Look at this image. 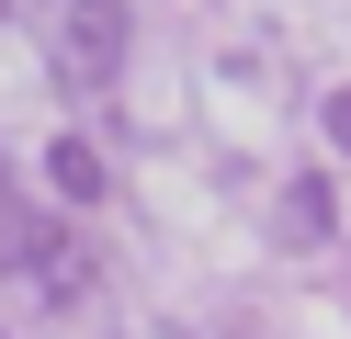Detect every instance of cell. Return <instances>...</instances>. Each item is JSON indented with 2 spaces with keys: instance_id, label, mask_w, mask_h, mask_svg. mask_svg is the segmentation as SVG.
I'll use <instances>...</instances> for the list:
<instances>
[{
  "instance_id": "obj_2",
  "label": "cell",
  "mask_w": 351,
  "mask_h": 339,
  "mask_svg": "<svg viewBox=\"0 0 351 339\" xmlns=\"http://www.w3.org/2000/svg\"><path fill=\"white\" fill-rule=\"evenodd\" d=\"M125 34H136L125 0H57V79H69V90H102L125 68Z\"/></svg>"
},
{
  "instance_id": "obj_5",
  "label": "cell",
  "mask_w": 351,
  "mask_h": 339,
  "mask_svg": "<svg viewBox=\"0 0 351 339\" xmlns=\"http://www.w3.org/2000/svg\"><path fill=\"white\" fill-rule=\"evenodd\" d=\"M317 125H328V147L351 158V90H328V113H317Z\"/></svg>"
},
{
  "instance_id": "obj_1",
  "label": "cell",
  "mask_w": 351,
  "mask_h": 339,
  "mask_svg": "<svg viewBox=\"0 0 351 339\" xmlns=\"http://www.w3.org/2000/svg\"><path fill=\"white\" fill-rule=\"evenodd\" d=\"M0 271H23L46 305H80V294H91V260H80V238H69L57 215H34L23 192H0Z\"/></svg>"
},
{
  "instance_id": "obj_4",
  "label": "cell",
  "mask_w": 351,
  "mask_h": 339,
  "mask_svg": "<svg viewBox=\"0 0 351 339\" xmlns=\"http://www.w3.org/2000/svg\"><path fill=\"white\" fill-rule=\"evenodd\" d=\"M46 192L57 203H102V147H91V136H57V147H46Z\"/></svg>"
},
{
  "instance_id": "obj_3",
  "label": "cell",
  "mask_w": 351,
  "mask_h": 339,
  "mask_svg": "<svg viewBox=\"0 0 351 339\" xmlns=\"http://www.w3.org/2000/svg\"><path fill=\"white\" fill-rule=\"evenodd\" d=\"M272 238H283V249H328V181H317V170H306V181H283Z\"/></svg>"
}]
</instances>
